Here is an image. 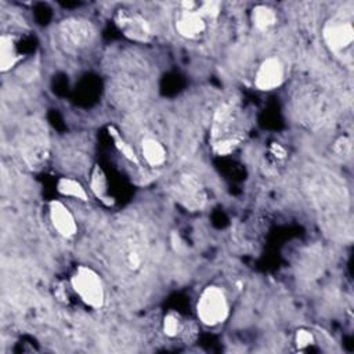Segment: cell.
Here are the masks:
<instances>
[{
	"label": "cell",
	"instance_id": "4fadbf2b",
	"mask_svg": "<svg viewBox=\"0 0 354 354\" xmlns=\"http://www.w3.org/2000/svg\"><path fill=\"white\" fill-rule=\"evenodd\" d=\"M141 153H142L145 162L152 167L162 166L166 160V149L155 138H144L142 140Z\"/></svg>",
	"mask_w": 354,
	"mask_h": 354
},
{
	"label": "cell",
	"instance_id": "8fae6325",
	"mask_svg": "<svg viewBox=\"0 0 354 354\" xmlns=\"http://www.w3.org/2000/svg\"><path fill=\"white\" fill-rule=\"evenodd\" d=\"M48 212H50L51 224L59 235L65 238H71L76 234L77 224L75 221V217L62 202L51 201L48 206Z\"/></svg>",
	"mask_w": 354,
	"mask_h": 354
},
{
	"label": "cell",
	"instance_id": "e0dca14e",
	"mask_svg": "<svg viewBox=\"0 0 354 354\" xmlns=\"http://www.w3.org/2000/svg\"><path fill=\"white\" fill-rule=\"evenodd\" d=\"M108 131H109L111 137L113 138V142H115V147L118 148V151H119L127 160H130L131 163L138 165L140 162H138V158H137L134 149L122 138V136L119 134V131H118L113 126H109V127H108Z\"/></svg>",
	"mask_w": 354,
	"mask_h": 354
},
{
	"label": "cell",
	"instance_id": "7c38bea8",
	"mask_svg": "<svg viewBox=\"0 0 354 354\" xmlns=\"http://www.w3.org/2000/svg\"><path fill=\"white\" fill-rule=\"evenodd\" d=\"M21 55L17 48L15 37L8 33L0 36V71L7 72L17 65Z\"/></svg>",
	"mask_w": 354,
	"mask_h": 354
},
{
	"label": "cell",
	"instance_id": "ba28073f",
	"mask_svg": "<svg viewBox=\"0 0 354 354\" xmlns=\"http://www.w3.org/2000/svg\"><path fill=\"white\" fill-rule=\"evenodd\" d=\"M21 151L29 165L40 163L47 155V141L43 129L39 124L29 126L22 136Z\"/></svg>",
	"mask_w": 354,
	"mask_h": 354
},
{
	"label": "cell",
	"instance_id": "9c48e42d",
	"mask_svg": "<svg viewBox=\"0 0 354 354\" xmlns=\"http://www.w3.org/2000/svg\"><path fill=\"white\" fill-rule=\"evenodd\" d=\"M283 80V65L278 57L266 58L257 68L254 84L259 90L270 91L277 88Z\"/></svg>",
	"mask_w": 354,
	"mask_h": 354
},
{
	"label": "cell",
	"instance_id": "7a4b0ae2",
	"mask_svg": "<svg viewBox=\"0 0 354 354\" xmlns=\"http://www.w3.org/2000/svg\"><path fill=\"white\" fill-rule=\"evenodd\" d=\"M322 37L326 47L335 55L343 57L351 50L354 40V28L351 14L337 12L326 21L322 29Z\"/></svg>",
	"mask_w": 354,
	"mask_h": 354
},
{
	"label": "cell",
	"instance_id": "d6986e66",
	"mask_svg": "<svg viewBox=\"0 0 354 354\" xmlns=\"http://www.w3.org/2000/svg\"><path fill=\"white\" fill-rule=\"evenodd\" d=\"M198 11L205 19H216L220 15V3L217 1L198 3Z\"/></svg>",
	"mask_w": 354,
	"mask_h": 354
},
{
	"label": "cell",
	"instance_id": "5b68a950",
	"mask_svg": "<svg viewBox=\"0 0 354 354\" xmlns=\"http://www.w3.org/2000/svg\"><path fill=\"white\" fill-rule=\"evenodd\" d=\"M59 41L69 51H79L90 46L95 39L93 24L82 18L64 19L57 29Z\"/></svg>",
	"mask_w": 354,
	"mask_h": 354
},
{
	"label": "cell",
	"instance_id": "6da1fadb",
	"mask_svg": "<svg viewBox=\"0 0 354 354\" xmlns=\"http://www.w3.org/2000/svg\"><path fill=\"white\" fill-rule=\"evenodd\" d=\"M212 147L218 155L231 153L243 140L236 129V112L232 104L224 102L217 106L212 120Z\"/></svg>",
	"mask_w": 354,
	"mask_h": 354
},
{
	"label": "cell",
	"instance_id": "8992f818",
	"mask_svg": "<svg viewBox=\"0 0 354 354\" xmlns=\"http://www.w3.org/2000/svg\"><path fill=\"white\" fill-rule=\"evenodd\" d=\"M115 24L119 30L130 40L148 43L153 36V29L148 19L137 11L120 8L115 14Z\"/></svg>",
	"mask_w": 354,
	"mask_h": 354
},
{
	"label": "cell",
	"instance_id": "2e32d148",
	"mask_svg": "<svg viewBox=\"0 0 354 354\" xmlns=\"http://www.w3.org/2000/svg\"><path fill=\"white\" fill-rule=\"evenodd\" d=\"M90 187H91V191L95 194L97 198H100L104 203L106 205H111L112 203V198L108 196V181H106V177L102 171L101 167L95 166L93 173H91V183H90Z\"/></svg>",
	"mask_w": 354,
	"mask_h": 354
},
{
	"label": "cell",
	"instance_id": "52a82bcc",
	"mask_svg": "<svg viewBox=\"0 0 354 354\" xmlns=\"http://www.w3.org/2000/svg\"><path fill=\"white\" fill-rule=\"evenodd\" d=\"M173 191L177 201L192 210L201 209L206 199L201 181L192 174H181L174 184Z\"/></svg>",
	"mask_w": 354,
	"mask_h": 354
},
{
	"label": "cell",
	"instance_id": "44dd1931",
	"mask_svg": "<svg viewBox=\"0 0 354 354\" xmlns=\"http://www.w3.org/2000/svg\"><path fill=\"white\" fill-rule=\"evenodd\" d=\"M333 149L335 152L339 155V156H347L350 155L351 152V140L348 137H340L335 141V145H333Z\"/></svg>",
	"mask_w": 354,
	"mask_h": 354
},
{
	"label": "cell",
	"instance_id": "30bf717a",
	"mask_svg": "<svg viewBox=\"0 0 354 354\" xmlns=\"http://www.w3.org/2000/svg\"><path fill=\"white\" fill-rule=\"evenodd\" d=\"M174 26L180 36L194 40L198 39L206 30V19L198 11L196 4V7L191 10L180 8L174 21Z\"/></svg>",
	"mask_w": 354,
	"mask_h": 354
},
{
	"label": "cell",
	"instance_id": "603a6c76",
	"mask_svg": "<svg viewBox=\"0 0 354 354\" xmlns=\"http://www.w3.org/2000/svg\"><path fill=\"white\" fill-rule=\"evenodd\" d=\"M171 246H173L174 252H177V253H181L184 250V243L177 232L171 234Z\"/></svg>",
	"mask_w": 354,
	"mask_h": 354
},
{
	"label": "cell",
	"instance_id": "277c9868",
	"mask_svg": "<svg viewBox=\"0 0 354 354\" xmlns=\"http://www.w3.org/2000/svg\"><path fill=\"white\" fill-rule=\"evenodd\" d=\"M228 301L218 286H207L201 293L196 303V314L202 324L216 326L228 317Z\"/></svg>",
	"mask_w": 354,
	"mask_h": 354
},
{
	"label": "cell",
	"instance_id": "9a60e30c",
	"mask_svg": "<svg viewBox=\"0 0 354 354\" xmlns=\"http://www.w3.org/2000/svg\"><path fill=\"white\" fill-rule=\"evenodd\" d=\"M57 191L64 196L75 198L79 201H87L86 189L83 188V185L79 181H76L73 178H68V177L59 178L57 183Z\"/></svg>",
	"mask_w": 354,
	"mask_h": 354
},
{
	"label": "cell",
	"instance_id": "ffe728a7",
	"mask_svg": "<svg viewBox=\"0 0 354 354\" xmlns=\"http://www.w3.org/2000/svg\"><path fill=\"white\" fill-rule=\"evenodd\" d=\"M314 342H315V339H314V335H313L311 330L304 329V328L296 330V333H295V344H296V347L299 350H304V348L310 347L311 344H314Z\"/></svg>",
	"mask_w": 354,
	"mask_h": 354
},
{
	"label": "cell",
	"instance_id": "5bb4252c",
	"mask_svg": "<svg viewBox=\"0 0 354 354\" xmlns=\"http://www.w3.org/2000/svg\"><path fill=\"white\" fill-rule=\"evenodd\" d=\"M252 22L256 29L266 32V30L271 29L272 26H275L277 14L272 8L260 4L252 10Z\"/></svg>",
	"mask_w": 354,
	"mask_h": 354
},
{
	"label": "cell",
	"instance_id": "3957f363",
	"mask_svg": "<svg viewBox=\"0 0 354 354\" xmlns=\"http://www.w3.org/2000/svg\"><path fill=\"white\" fill-rule=\"evenodd\" d=\"M71 285L76 295L87 306L93 308H101L105 301V290L100 275L90 267L80 266L75 270Z\"/></svg>",
	"mask_w": 354,
	"mask_h": 354
},
{
	"label": "cell",
	"instance_id": "ac0fdd59",
	"mask_svg": "<svg viewBox=\"0 0 354 354\" xmlns=\"http://www.w3.org/2000/svg\"><path fill=\"white\" fill-rule=\"evenodd\" d=\"M180 318L177 314L174 313H169L165 315L163 318V332L166 336L169 337H174L177 336V333L180 332Z\"/></svg>",
	"mask_w": 354,
	"mask_h": 354
},
{
	"label": "cell",
	"instance_id": "7402d4cb",
	"mask_svg": "<svg viewBox=\"0 0 354 354\" xmlns=\"http://www.w3.org/2000/svg\"><path fill=\"white\" fill-rule=\"evenodd\" d=\"M270 152H271V155H272L277 160H281V159H285V158H286V149H285V147H282V145L278 144V142H272V144H271Z\"/></svg>",
	"mask_w": 354,
	"mask_h": 354
}]
</instances>
